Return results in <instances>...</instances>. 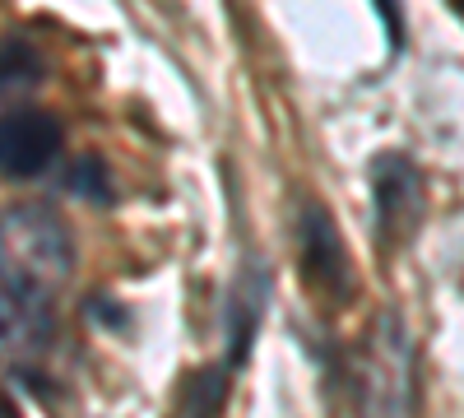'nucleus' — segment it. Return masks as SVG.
I'll return each mask as SVG.
<instances>
[{"label":"nucleus","mask_w":464,"mask_h":418,"mask_svg":"<svg viewBox=\"0 0 464 418\" xmlns=\"http://www.w3.org/2000/svg\"><path fill=\"white\" fill-rule=\"evenodd\" d=\"M293 242H297V260H302L306 284H312L325 302H334V307H339V302L353 297V284H358L353 279V260H348L343 238L334 233V219L316 200L302 205Z\"/></svg>","instance_id":"20e7f679"},{"label":"nucleus","mask_w":464,"mask_h":418,"mask_svg":"<svg viewBox=\"0 0 464 418\" xmlns=\"http://www.w3.org/2000/svg\"><path fill=\"white\" fill-rule=\"evenodd\" d=\"M358 418H413V339L395 312H376L348 354Z\"/></svg>","instance_id":"f03ea898"},{"label":"nucleus","mask_w":464,"mask_h":418,"mask_svg":"<svg viewBox=\"0 0 464 418\" xmlns=\"http://www.w3.org/2000/svg\"><path fill=\"white\" fill-rule=\"evenodd\" d=\"M10 363H14V358H10V354H5V349H0V367H10Z\"/></svg>","instance_id":"1a4fd4ad"},{"label":"nucleus","mask_w":464,"mask_h":418,"mask_svg":"<svg viewBox=\"0 0 464 418\" xmlns=\"http://www.w3.org/2000/svg\"><path fill=\"white\" fill-rule=\"evenodd\" d=\"M0 418H19V404H14L5 391H0Z\"/></svg>","instance_id":"6e6552de"},{"label":"nucleus","mask_w":464,"mask_h":418,"mask_svg":"<svg viewBox=\"0 0 464 418\" xmlns=\"http://www.w3.org/2000/svg\"><path fill=\"white\" fill-rule=\"evenodd\" d=\"M422 209H428V191H422V172L413 159L385 149L372 163V214H376V233L385 247L413 242Z\"/></svg>","instance_id":"7ed1b4c3"},{"label":"nucleus","mask_w":464,"mask_h":418,"mask_svg":"<svg viewBox=\"0 0 464 418\" xmlns=\"http://www.w3.org/2000/svg\"><path fill=\"white\" fill-rule=\"evenodd\" d=\"M47 61L28 37H0V112L24 107V98L43 84Z\"/></svg>","instance_id":"423d86ee"},{"label":"nucleus","mask_w":464,"mask_h":418,"mask_svg":"<svg viewBox=\"0 0 464 418\" xmlns=\"http://www.w3.org/2000/svg\"><path fill=\"white\" fill-rule=\"evenodd\" d=\"M65 149V126L47 107H10L0 112V177L28 181L43 177Z\"/></svg>","instance_id":"39448f33"},{"label":"nucleus","mask_w":464,"mask_h":418,"mask_svg":"<svg viewBox=\"0 0 464 418\" xmlns=\"http://www.w3.org/2000/svg\"><path fill=\"white\" fill-rule=\"evenodd\" d=\"M65 186L80 191V196H89V200H111V181H107V168H102L98 154H84L80 163H74L65 172Z\"/></svg>","instance_id":"0eeeda50"},{"label":"nucleus","mask_w":464,"mask_h":418,"mask_svg":"<svg viewBox=\"0 0 464 418\" xmlns=\"http://www.w3.org/2000/svg\"><path fill=\"white\" fill-rule=\"evenodd\" d=\"M70 279L74 242L65 219L37 200L0 209V349L14 363L52 349Z\"/></svg>","instance_id":"f257e3e1"}]
</instances>
